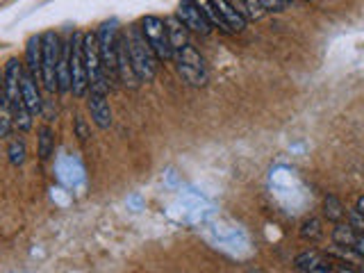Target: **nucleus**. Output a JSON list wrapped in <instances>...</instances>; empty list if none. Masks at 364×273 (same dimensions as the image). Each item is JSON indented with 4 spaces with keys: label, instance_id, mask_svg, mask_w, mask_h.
<instances>
[{
    "label": "nucleus",
    "instance_id": "f257e3e1",
    "mask_svg": "<svg viewBox=\"0 0 364 273\" xmlns=\"http://www.w3.org/2000/svg\"><path fill=\"white\" fill-rule=\"evenodd\" d=\"M123 39H126L130 59H133V66L139 75L142 82H153L155 75H157V57L151 48V44L146 41V37L142 32L139 26H130L126 32H123Z\"/></svg>",
    "mask_w": 364,
    "mask_h": 273
},
{
    "label": "nucleus",
    "instance_id": "f03ea898",
    "mask_svg": "<svg viewBox=\"0 0 364 273\" xmlns=\"http://www.w3.org/2000/svg\"><path fill=\"white\" fill-rule=\"evenodd\" d=\"M98 39V50H100V59H103V71L107 77V84H110V89L116 87V82H119V75H116V48H119V23L114 19L112 21H105L103 26L98 28L96 32Z\"/></svg>",
    "mask_w": 364,
    "mask_h": 273
},
{
    "label": "nucleus",
    "instance_id": "7ed1b4c3",
    "mask_svg": "<svg viewBox=\"0 0 364 273\" xmlns=\"http://www.w3.org/2000/svg\"><path fill=\"white\" fill-rule=\"evenodd\" d=\"M173 62L178 68V75L182 77L184 82L191 84V87H205L210 82V71H207V64L193 46H184L182 50L173 53Z\"/></svg>",
    "mask_w": 364,
    "mask_h": 273
},
{
    "label": "nucleus",
    "instance_id": "20e7f679",
    "mask_svg": "<svg viewBox=\"0 0 364 273\" xmlns=\"http://www.w3.org/2000/svg\"><path fill=\"white\" fill-rule=\"evenodd\" d=\"M61 39L57 32H48L41 35V84L48 93H57V66H59V57H61Z\"/></svg>",
    "mask_w": 364,
    "mask_h": 273
},
{
    "label": "nucleus",
    "instance_id": "39448f33",
    "mask_svg": "<svg viewBox=\"0 0 364 273\" xmlns=\"http://www.w3.org/2000/svg\"><path fill=\"white\" fill-rule=\"evenodd\" d=\"M139 28H142L146 41L151 44L155 57H157L160 62L173 59V46H171V41H169L164 21H162L160 17H144L142 23H139Z\"/></svg>",
    "mask_w": 364,
    "mask_h": 273
},
{
    "label": "nucleus",
    "instance_id": "423d86ee",
    "mask_svg": "<svg viewBox=\"0 0 364 273\" xmlns=\"http://www.w3.org/2000/svg\"><path fill=\"white\" fill-rule=\"evenodd\" d=\"M82 53H84V68H87L89 89H107L110 91V84H107V77L103 71V59H100L96 32L82 35Z\"/></svg>",
    "mask_w": 364,
    "mask_h": 273
},
{
    "label": "nucleus",
    "instance_id": "0eeeda50",
    "mask_svg": "<svg viewBox=\"0 0 364 273\" xmlns=\"http://www.w3.org/2000/svg\"><path fill=\"white\" fill-rule=\"evenodd\" d=\"M71 91L75 98H84L89 91L87 68H84V53H82V32H73L71 37Z\"/></svg>",
    "mask_w": 364,
    "mask_h": 273
},
{
    "label": "nucleus",
    "instance_id": "6e6552de",
    "mask_svg": "<svg viewBox=\"0 0 364 273\" xmlns=\"http://www.w3.org/2000/svg\"><path fill=\"white\" fill-rule=\"evenodd\" d=\"M107 89H89L87 91V107L91 114V121L96 123L100 130L112 128V107H110V96Z\"/></svg>",
    "mask_w": 364,
    "mask_h": 273
},
{
    "label": "nucleus",
    "instance_id": "1a4fd4ad",
    "mask_svg": "<svg viewBox=\"0 0 364 273\" xmlns=\"http://www.w3.org/2000/svg\"><path fill=\"white\" fill-rule=\"evenodd\" d=\"M175 17L182 21V26L189 30V32H198V35H210V21L203 17V12L198 10V5L193 0H182L175 10Z\"/></svg>",
    "mask_w": 364,
    "mask_h": 273
},
{
    "label": "nucleus",
    "instance_id": "9d476101",
    "mask_svg": "<svg viewBox=\"0 0 364 273\" xmlns=\"http://www.w3.org/2000/svg\"><path fill=\"white\" fill-rule=\"evenodd\" d=\"M116 75H119V82L123 87L128 89H137L139 87V75L133 66V59H130V53H128V46H126V39H119V48H116Z\"/></svg>",
    "mask_w": 364,
    "mask_h": 273
},
{
    "label": "nucleus",
    "instance_id": "9b49d317",
    "mask_svg": "<svg viewBox=\"0 0 364 273\" xmlns=\"http://www.w3.org/2000/svg\"><path fill=\"white\" fill-rule=\"evenodd\" d=\"M23 71H26V68H23V64L17 57L7 59L3 75H5V91H7V100H10V107L23 103V93H21Z\"/></svg>",
    "mask_w": 364,
    "mask_h": 273
},
{
    "label": "nucleus",
    "instance_id": "f8f14e48",
    "mask_svg": "<svg viewBox=\"0 0 364 273\" xmlns=\"http://www.w3.org/2000/svg\"><path fill=\"white\" fill-rule=\"evenodd\" d=\"M294 267H296V271H307V273H330L335 271V262L330 257H323L319 251H305L296 255Z\"/></svg>",
    "mask_w": 364,
    "mask_h": 273
},
{
    "label": "nucleus",
    "instance_id": "ddd939ff",
    "mask_svg": "<svg viewBox=\"0 0 364 273\" xmlns=\"http://www.w3.org/2000/svg\"><path fill=\"white\" fill-rule=\"evenodd\" d=\"M21 93H23V103L30 109V114L37 116L44 112V100H41V91H39V82L30 71H23Z\"/></svg>",
    "mask_w": 364,
    "mask_h": 273
},
{
    "label": "nucleus",
    "instance_id": "4468645a",
    "mask_svg": "<svg viewBox=\"0 0 364 273\" xmlns=\"http://www.w3.org/2000/svg\"><path fill=\"white\" fill-rule=\"evenodd\" d=\"M26 71L41 77V35H32L26 46Z\"/></svg>",
    "mask_w": 364,
    "mask_h": 273
},
{
    "label": "nucleus",
    "instance_id": "2eb2a0df",
    "mask_svg": "<svg viewBox=\"0 0 364 273\" xmlns=\"http://www.w3.org/2000/svg\"><path fill=\"white\" fill-rule=\"evenodd\" d=\"M212 3L216 7V12L221 14V19L228 23V28L232 30V32H242V30L246 28V19L230 5V0H212Z\"/></svg>",
    "mask_w": 364,
    "mask_h": 273
},
{
    "label": "nucleus",
    "instance_id": "dca6fc26",
    "mask_svg": "<svg viewBox=\"0 0 364 273\" xmlns=\"http://www.w3.org/2000/svg\"><path fill=\"white\" fill-rule=\"evenodd\" d=\"M166 23V32H169V41L173 46V53L175 50H182L184 46H189V30L182 26V21L178 17L171 19H164Z\"/></svg>",
    "mask_w": 364,
    "mask_h": 273
},
{
    "label": "nucleus",
    "instance_id": "f3484780",
    "mask_svg": "<svg viewBox=\"0 0 364 273\" xmlns=\"http://www.w3.org/2000/svg\"><path fill=\"white\" fill-rule=\"evenodd\" d=\"M230 5L235 7L246 21H258L267 14V10L262 7L260 0H230Z\"/></svg>",
    "mask_w": 364,
    "mask_h": 273
},
{
    "label": "nucleus",
    "instance_id": "a211bd4d",
    "mask_svg": "<svg viewBox=\"0 0 364 273\" xmlns=\"http://www.w3.org/2000/svg\"><path fill=\"white\" fill-rule=\"evenodd\" d=\"M355 237H358V230H355L351 223L339 221L335 225V230H332V241H335V246H339V248H351L353 251Z\"/></svg>",
    "mask_w": 364,
    "mask_h": 273
},
{
    "label": "nucleus",
    "instance_id": "6ab92c4d",
    "mask_svg": "<svg viewBox=\"0 0 364 273\" xmlns=\"http://www.w3.org/2000/svg\"><path fill=\"white\" fill-rule=\"evenodd\" d=\"M193 3L198 5V10L203 12V17H205L207 21H210V26H214V28L223 30V32L232 35V30L228 28V23L221 19V14L216 12V7H214V3H212V0H193Z\"/></svg>",
    "mask_w": 364,
    "mask_h": 273
},
{
    "label": "nucleus",
    "instance_id": "aec40b11",
    "mask_svg": "<svg viewBox=\"0 0 364 273\" xmlns=\"http://www.w3.org/2000/svg\"><path fill=\"white\" fill-rule=\"evenodd\" d=\"M52 151H55V135H52V128L50 126H44L41 130H39V160L46 162L52 155Z\"/></svg>",
    "mask_w": 364,
    "mask_h": 273
},
{
    "label": "nucleus",
    "instance_id": "412c9836",
    "mask_svg": "<svg viewBox=\"0 0 364 273\" xmlns=\"http://www.w3.org/2000/svg\"><path fill=\"white\" fill-rule=\"evenodd\" d=\"M7 158H10L12 167H21L23 162L28 158V146H26V139L23 137H14L10 142V148H7Z\"/></svg>",
    "mask_w": 364,
    "mask_h": 273
},
{
    "label": "nucleus",
    "instance_id": "4be33fe9",
    "mask_svg": "<svg viewBox=\"0 0 364 273\" xmlns=\"http://www.w3.org/2000/svg\"><path fill=\"white\" fill-rule=\"evenodd\" d=\"M323 214H326L328 221L339 223V221H344L346 209H344L342 200H339L337 196H326V200H323Z\"/></svg>",
    "mask_w": 364,
    "mask_h": 273
},
{
    "label": "nucleus",
    "instance_id": "5701e85b",
    "mask_svg": "<svg viewBox=\"0 0 364 273\" xmlns=\"http://www.w3.org/2000/svg\"><path fill=\"white\" fill-rule=\"evenodd\" d=\"M321 237H323V228H321L319 218H307V221H303V225H300V239L314 244V241H319Z\"/></svg>",
    "mask_w": 364,
    "mask_h": 273
},
{
    "label": "nucleus",
    "instance_id": "b1692460",
    "mask_svg": "<svg viewBox=\"0 0 364 273\" xmlns=\"http://www.w3.org/2000/svg\"><path fill=\"white\" fill-rule=\"evenodd\" d=\"M260 3L267 12H282V10H287L291 0H260Z\"/></svg>",
    "mask_w": 364,
    "mask_h": 273
},
{
    "label": "nucleus",
    "instance_id": "393cba45",
    "mask_svg": "<svg viewBox=\"0 0 364 273\" xmlns=\"http://www.w3.org/2000/svg\"><path fill=\"white\" fill-rule=\"evenodd\" d=\"M75 135H77L80 142H87L89 139V128H87V123H84L82 116H77L75 119Z\"/></svg>",
    "mask_w": 364,
    "mask_h": 273
},
{
    "label": "nucleus",
    "instance_id": "a878e982",
    "mask_svg": "<svg viewBox=\"0 0 364 273\" xmlns=\"http://www.w3.org/2000/svg\"><path fill=\"white\" fill-rule=\"evenodd\" d=\"M353 253L358 255V257H364V232H358V237H355Z\"/></svg>",
    "mask_w": 364,
    "mask_h": 273
},
{
    "label": "nucleus",
    "instance_id": "bb28decb",
    "mask_svg": "<svg viewBox=\"0 0 364 273\" xmlns=\"http://www.w3.org/2000/svg\"><path fill=\"white\" fill-rule=\"evenodd\" d=\"M5 103H10V100H7V91H5V75L0 71V105H5Z\"/></svg>",
    "mask_w": 364,
    "mask_h": 273
},
{
    "label": "nucleus",
    "instance_id": "cd10ccee",
    "mask_svg": "<svg viewBox=\"0 0 364 273\" xmlns=\"http://www.w3.org/2000/svg\"><path fill=\"white\" fill-rule=\"evenodd\" d=\"M355 212H358V214L364 218V196H360V198H358V205H355Z\"/></svg>",
    "mask_w": 364,
    "mask_h": 273
},
{
    "label": "nucleus",
    "instance_id": "c85d7f7f",
    "mask_svg": "<svg viewBox=\"0 0 364 273\" xmlns=\"http://www.w3.org/2000/svg\"><path fill=\"white\" fill-rule=\"evenodd\" d=\"M307 3H314V0H307Z\"/></svg>",
    "mask_w": 364,
    "mask_h": 273
}]
</instances>
